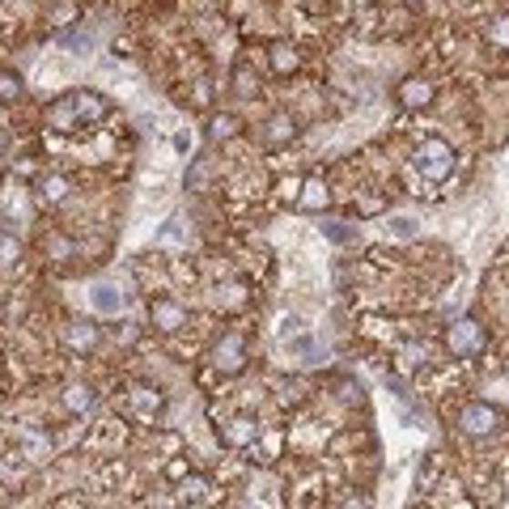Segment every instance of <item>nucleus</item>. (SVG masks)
<instances>
[{"instance_id": "f257e3e1", "label": "nucleus", "mask_w": 509, "mask_h": 509, "mask_svg": "<svg viewBox=\"0 0 509 509\" xmlns=\"http://www.w3.org/2000/svg\"><path fill=\"white\" fill-rule=\"evenodd\" d=\"M412 162H416V170H421L429 183H446L450 174H454V149H450V140H442V137H424V140H416Z\"/></svg>"}, {"instance_id": "f03ea898", "label": "nucleus", "mask_w": 509, "mask_h": 509, "mask_svg": "<svg viewBox=\"0 0 509 509\" xmlns=\"http://www.w3.org/2000/svg\"><path fill=\"white\" fill-rule=\"evenodd\" d=\"M501 424H505L501 408H493V403H484V399H472V403H463L459 408V429L467 437H493Z\"/></svg>"}, {"instance_id": "7ed1b4c3", "label": "nucleus", "mask_w": 509, "mask_h": 509, "mask_svg": "<svg viewBox=\"0 0 509 509\" xmlns=\"http://www.w3.org/2000/svg\"><path fill=\"white\" fill-rule=\"evenodd\" d=\"M217 437H221V446H229V450H250L263 437V424L242 412V416H229V421L217 424Z\"/></svg>"}, {"instance_id": "20e7f679", "label": "nucleus", "mask_w": 509, "mask_h": 509, "mask_svg": "<svg viewBox=\"0 0 509 509\" xmlns=\"http://www.w3.org/2000/svg\"><path fill=\"white\" fill-rule=\"evenodd\" d=\"M127 412H132L140 424H158L162 421V412H166V395L149 382H137L132 391H127Z\"/></svg>"}, {"instance_id": "39448f33", "label": "nucleus", "mask_w": 509, "mask_h": 509, "mask_svg": "<svg viewBox=\"0 0 509 509\" xmlns=\"http://www.w3.org/2000/svg\"><path fill=\"white\" fill-rule=\"evenodd\" d=\"M446 348L454 357H480L484 352V327L475 323V319H459V323H450L446 331Z\"/></svg>"}, {"instance_id": "423d86ee", "label": "nucleus", "mask_w": 509, "mask_h": 509, "mask_svg": "<svg viewBox=\"0 0 509 509\" xmlns=\"http://www.w3.org/2000/svg\"><path fill=\"white\" fill-rule=\"evenodd\" d=\"M212 365H217V373H225V378H238V373L247 370V336H238V331L221 336V344L212 348Z\"/></svg>"}, {"instance_id": "0eeeda50", "label": "nucleus", "mask_w": 509, "mask_h": 509, "mask_svg": "<svg viewBox=\"0 0 509 509\" xmlns=\"http://www.w3.org/2000/svg\"><path fill=\"white\" fill-rule=\"evenodd\" d=\"M395 98H399V107H403V111H424V107L437 98V89H433V81H429V76H403V81H399V89H395Z\"/></svg>"}, {"instance_id": "6e6552de", "label": "nucleus", "mask_w": 509, "mask_h": 509, "mask_svg": "<svg viewBox=\"0 0 509 509\" xmlns=\"http://www.w3.org/2000/svg\"><path fill=\"white\" fill-rule=\"evenodd\" d=\"M149 323H153V331H162V336H174V331L187 323V310H183V306H178L174 298H153V301H149Z\"/></svg>"}, {"instance_id": "1a4fd4ad", "label": "nucleus", "mask_w": 509, "mask_h": 509, "mask_svg": "<svg viewBox=\"0 0 509 509\" xmlns=\"http://www.w3.org/2000/svg\"><path fill=\"white\" fill-rule=\"evenodd\" d=\"M174 488H178V505H204V501L212 497V480L204 472H196V467H191Z\"/></svg>"}, {"instance_id": "9d476101", "label": "nucleus", "mask_w": 509, "mask_h": 509, "mask_svg": "<svg viewBox=\"0 0 509 509\" xmlns=\"http://www.w3.org/2000/svg\"><path fill=\"white\" fill-rule=\"evenodd\" d=\"M73 102H76V115H81V124H98L111 115V102L102 98L98 89H73Z\"/></svg>"}, {"instance_id": "9b49d317", "label": "nucleus", "mask_w": 509, "mask_h": 509, "mask_svg": "<svg viewBox=\"0 0 509 509\" xmlns=\"http://www.w3.org/2000/svg\"><path fill=\"white\" fill-rule=\"evenodd\" d=\"M301 132V119H293V115H272L268 124H263V140L272 145V149H280V145H293Z\"/></svg>"}, {"instance_id": "f8f14e48", "label": "nucleus", "mask_w": 509, "mask_h": 509, "mask_svg": "<svg viewBox=\"0 0 509 509\" xmlns=\"http://www.w3.org/2000/svg\"><path fill=\"white\" fill-rule=\"evenodd\" d=\"M47 124L56 127V132H76V127H86V124H81V115H76L73 94H64V98L51 102V107H47Z\"/></svg>"}, {"instance_id": "ddd939ff", "label": "nucleus", "mask_w": 509, "mask_h": 509, "mask_svg": "<svg viewBox=\"0 0 509 509\" xmlns=\"http://www.w3.org/2000/svg\"><path fill=\"white\" fill-rule=\"evenodd\" d=\"M73 196V183H68V174H43L35 187V199L47 209V204H64V199Z\"/></svg>"}, {"instance_id": "4468645a", "label": "nucleus", "mask_w": 509, "mask_h": 509, "mask_svg": "<svg viewBox=\"0 0 509 509\" xmlns=\"http://www.w3.org/2000/svg\"><path fill=\"white\" fill-rule=\"evenodd\" d=\"M331 204V191H327L323 174H310V178H301V196H298V209L306 212H323Z\"/></svg>"}, {"instance_id": "2eb2a0df", "label": "nucleus", "mask_w": 509, "mask_h": 509, "mask_svg": "<svg viewBox=\"0 0 509 509\" xmlns=\"http://www.w3.org/2000/svg\"><path fill=\"white\" fill-rule=\"evenodd\" d=\"M64 340H68V348H73V352H94V348L102 344V331H98V323H86V319H76V323H68Z\"/></svg>"}, {"instance_id": "dca6fc26", "label": "nucleus", "mask_w": 509, "mask_h": 509, "mask_svg": "<svg viewBox=\"0 0 509 509\" xmlns=\"http://www.w3.org/2000/svg\"><path fill=\"white\" fill-rule=\"evenodd\" d=\"M268 64H272L276 76H293L301 68V56L293 43H272V47H268Z\"/></svg>"}, {"instance_id": "f3484780", "label": "nucleus", "mask_w": 509, "mask_h": 509, "mask_svg": "<svg viewBox=\"0 0 509 509\" xmlns=\"http://www.w3.org/2000/svg\"><path fill=\"white\" fill-rule=\"evenodd\" d=\"M94 403H98V391L89 382H73L68 391H64V408H68V416H86V412H94Z\"/></svg>"}, {"instance_id": "a211bd4d", "label": "nucleus", "mask_w": 509, "mask_h": 509, "mask_svg": "<svg viewBox=\"0 0 509 509\" xmlns=\"http://www.w3.org/2000/svg\"><path fill=\"white\" fill-rule=\"evenodd\" d=\"M242 119H238L234 111H221V115H212L209 119V137L212 140H234V137H242Z\"/></svg>"}, {"instance_id": "6ab92c4d", "label": "nucleus", "mask_w": 509, "mask_h": 509, "mask_svg": "<svg viewBox=\"0 0 509 509\" xmlns=\"http://www.w3.org/2000/svg\"><path fill=\"white\" fill-rule=\"evenodd\" d=\"M22 94H25L22 76L13 73V68H0V107H17V102H22Z\"/></svg>"}, {"instance_id": "aec40b11", "label": "nucleus", "mask_w": 509, "mask_h": 509, "mask_svg": "<svg viewBox=\"0 0 509 509\" xmlns=\"http://www.w3.org/2000/svg\"><path fill=\"white\" fill-rule=\"evenodd\" d=\"M94 306H98L102 314H119V306H124V298H119V289H111V285H98V289H94Z\"/></svg>"}, {"instance_id": "412c9836", "label": "nucleus", "mask_w": 509, "mask_h": 509, "mask_svg": "<svg viewBox=\"0 0 509 509\" xmlns=\"http://www.w3.org/2000/svg\"><path fill=\"white\" fill-rule=\"evenodd\" d=\"M386 234H391V238H416V234H421V225H416V221H412V217H386Z\"/></svg>"}, {"instance_id": "4be33fe9", "label": "nucleus", "mask_w": 509, "mask_h": 509, "mask_svg": "<svg viewBox=\"0 0 509 509\" xmlns=\"http://www.w3.org/2000/svg\"><path fill=\"white\" fill-rule=\"evenodd\" d=\"M488 38H493V47L509 51V13H497V17L488 22Z\"/></svg>"}, {"instance_id": "5701e85b", "label": "nucleus", "mask_w": 509, "mask_h": 509, "mask_svg": "<svg viewBox=\"0 0 509 509\" xmlns=\"http://www.w3.org/2000/svg\"><path fill=\"white\" fill-rule=\"evenodd\" d=\"M17 260H22V242H17V234L0 229V263H17Z\"/></svg>"}, {"instance_id": "b1692460", "label": "nucleus", "mask_w": 509, "mask_h": 509, "mask_svg": "<svg viewBox=\"0 0 509 509\" xmlns=\"http://www.w3.org/2000/svg\"><path fill=\"white\" fill-rule=\"evenodd\" d=\"M187 472H191V459H187V454H174V459L166 463V480H170V484H178Z\"/></svg>"}, {"instance_id": "393cba45", "label": "nucleus", "mask_w": 509, "mask_h": 509, "mask_svg": "<svg viewBox=\"0 0 509 509\" xmlns=\"http://www.w3.org/2000/svg\"><path fill=\"white\" fill-rule=\"evenodd\" d=\"M204 178H209V158H196V162H191V170H187V187L204 191Z\"/></svg>"}, {"instance_id": "a878e982", "label": "nucleus", "mask_w": 509, "mask_h": 509, "mask_svg": "<svg viewBox=\"0 0 509 509\" xmlns=\"http://www.w3.org/2000/svg\"><path fill=\"white\" fill-rule=\"evenodd\" d=\"M76 22V5H56V9H51V25H56V30H64V25H73Z\"/></svg>"}, {"instance_id": "bb28decb", "label": "nucleus", "mask_w": 509, "mask_h": 509, "mask_svg": "<svg viewBox=\"0 0 509 509\" xmlns=\"http://www.w3.org/2000/svg\"><path fill=\"white\" fill-rule=\"evenodd\" d=\"M437 480H442V459L433 454V463H429V472H421V493H433Z\"/></svg>"}, {"instance_id": "cd10ccee", "label": "nucleus", "mask_w": 509, "mask_h": 509, "mask_svg": "<svg viewBox=\"0 0 509 509\" xmlns=\"http://www.w3.org/2000/svg\"><path fill=\"white\" fill-rule=\"evenodd\" d=\"M298 196H301V174L280 178V199H285V204H298Z\"/></svg>"}, {"instance_id": "c85d7f7f", "label": "nucleus", "mask_w": 509, "mask_h": 509, "mask_svg": "<svg viewBox=\"0 0 509 509\" xmlns=\"http://www.w3.org/2000/svg\"><path fill=\"white\" fill-rule=\"evenodd\" d=\"M323 234L331 238V242H352V229H348V225H340V221H323Z\"/></svg>"}, {"instance_id": "c756f323", "label": "nucleus", "mask_w": 509, "mask_h": 509, "mask_svg": "<svg viewBox=\"0 0 509 509\" xmlns=\"http://www.w3.org/2000/svg\"><path fill=\"white\" fill-rule=\"evenodd\" d=\"M280 399H285V403H301V399H306V382H301V378H293V382H285V391H280Z\"/></svg>"}, {"instance_id": "7c9ffc66", "label": "nucleus", "mask_w": 509, "mask_h": 509, "mask_svg": "<svg viewBox=\"0 0 509 509\" xmlns=\"http://www.w3.org/2000/svg\"><path fill=\"white\" fill-rule=\"evenodd\" d=\"M191 102H196V107H209V102H212V86H209V81H196V89H191Z\"/></svg>"}, {"instance_id": "2f4dec72", "label": "nucleus", "mask_w": 509, "mask_h": 509, "mask_svg": "<svg viewBox=\"0 0 509 509\" xmlns=\"http://www.w3.org/2000/svg\"><path fill=\"white\" fill-rule=\"evenodd\" d=\"M340 399H344V403H361V391L352 382H344V386H340Z\"/></svg>"}, {"instance_id": "473e14b6", "label": "nucleus", "mask_w": 509, "mask_h": 509, "mask_svg": "<svg viewBox=\"0 0 509 509\" xmlns=\"http://www.w3.org/2000/svg\"><path fill=\"white\" fill-rule=\"evenodd\" d=\"M158 238H162V242H178V221H166Z\"/></svg>"}, {"instance_id": "72a5a7b5", "label": "nucleus", "mask_w": 509, "mask_h": 509, "mask_svg": "<svg viewBox=\"0 0 509 509\" xmlns=\"http://www.w3.org/2000/svg\"><path fill=\"white\" fill-rule=\"evenodd\" d=\"M238 89H242V94H250V73H247V68H238Z\"/></svg>"}, {"instance_id": "f704fd0d", "label": "nucleus", "mask_w": 509, "mask_h": 509, "mask_svg": "<svg viewBox=\"0 0 509 509\" xmlns=\"http://www.w3.org/2000/svg\"><path fill=\"white\" fill-rule=\"evenodd\" d=\"M5 149H9V132H0V158H5Z\"/></svg>"}, {"instance_id": "c9c22d12", "label": "nucleus", "mask_w": 509, "mask_h": 509, "mask_svg": "<svg viewBox=\"0 0 509 509\" xmlns=\"http://www.w3.org/2000/svg\"><path fill=\"white\" fill-rule=\"evenodd\" d=\"M403 5H424V0H403Z\"/></svg>"}]
</instances>
